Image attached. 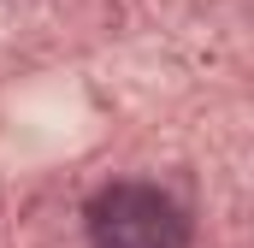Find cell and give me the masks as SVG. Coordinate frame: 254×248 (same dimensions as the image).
<instances>
[{"mask_svg":"<svg viewBox=\"0 0 254 248\" xmlns=\"http://www.w3.org/2000/svg\"><path fill=\"white\" fill-rule=\"evenodd\" d=\"M190 219L160 184H107L89 201V248H184Z\"/></svg>","mask_w":254,"mask_h":248,"instance_id":"cell-1","label":"cell"}]
</instances>
